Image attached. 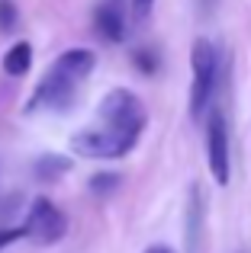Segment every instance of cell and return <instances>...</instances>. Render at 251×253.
Here are the masks:
<instances>
[{
  "label": "cell",
  "mask_w": 251,
  "mask_h": 253,
  "mask_svg": "<svg viewBox=\"0 0 251 253\" xmlns=\"http://www.w3.org/2000/svg\"><path fill=\"white\" fill-rule=\"evenodd\" d=\"M145 253H177V250L168 244H151V247H145Z\"/></svg>",
  "instance_id": "17"
},
{
  "label": "cell",
  "mask_w": 251,
  "mask_h": 253,
  "mask_svg": "<svg viewBox=\"0 0 251 253\" xmlns=\"http://www.w3.org/2000/svg\"><path fill=\"white\" fill-rule=\"evenodd\" d=\"M23 231H26V237H32L36 244L49 247V244L64 241V234H68V218H64V211L58 209L52 199L36 196L32 205H29V211H26Z\"/></svg>",
  "instance_id": "4"
},
{
  "label": "cell",
  "mask_w": 251,
  "mask_h": 253,
  "mask_svg": "<svg viewBox=\"0 0 251 253\" xmlns=\"http://www.w3.org/2000/svg\"><path fill=\"white\" fill-rule=\"evenodd\" d=\"M26 237V231H23V224H6V228H0V250H6L10 244H16V241H23Z\"/></svg>",
  "instance_id": "16"
},
{
  "label": "cell",
  "mask_w": 251,
  "mask_h": 253,
  "mask_svg": "<svg viewBox=\"0 0 251 253\" xmlns=\"http://www.w3.org/2000/svg\"><path fill=\"white\" fill-rule=\"evenodd\" d=\"M203 215H206V199H203L200 183L190 186V205H187V250L200 253L203 244Z\"/></svg>",
  "instance_id": "9"
},
{
  "label": "cell",
  "mask_w": 251,
  "mask_h": 253,
  "mask_svg": "<svg viewBox=\"0 0 251 253\" xmlns=\"http://www.w3.org/2000/svg\"><path fill=\"white\" fill-rule=\"evenodd\" d=\"M206 164H209V173H213V179L219 186H229V179H232V157H229V151H232V144H229V116L219 109V106H213V109L206 112Z\"/></svg>",
  "instance_id": "3"
},
{
  "label": "cell",
  "mask_w": 251,
  "mask_h": 253,
  "mask_svg": "<svg viewBox=\"0 0 251 253\" xmlns=\"http://www.w3.org/2000/svg\"><path fill=\"white\" fill-rule=\"evenodd\" d=\"M151 10H155V0H129V13L135 23H145L151 16Z\"/></svg>",
  "instance_id": "15"
},
{
  "label": "cell",
  "mask_w": 251,
  "mask_h": 253,
  "mask_svg": "<svg viewBox=\"0 0 251 253\" xmlns=\"http://www.w3.org/2000/svg\"><path fill=\"white\" fill-rule=\"evenodd\" d=\"M19 26V10L13 0H0V32L3 36H10V32H16Z\"/></svg>",
  "instance_id": "13"
},
{
  "label": "cell",
  "mask_w": 251,
  "mask_h": 253,
  "mask_svg": "<svg viewBox=\"0 0 251 253\" xmlns=\"http://www.w3.org/2000/svg\"><path fill=\"white\" fill-rule=\"evenodd\" d=\"M68 170H71V157H64V154H42L32 164V173H36V179H42V183H55V179H62Z\"/></svg>",
  "instance_id": "10"
},
{
  "label": "cell",
  "mask_w": 251,
  "mask_h": 253,
  "mask_svg": "<svg viewBox=\"0 0 251 253\" xmlns=\"http://www.w3.org/2000/svg\"><path fill=\"white\" fill-rule=\"evenodd\" d=\"M190 71H193V84H190V119L203 122L206 112L213 109V96L219 86V51L209 39H193L190 45Z\"/></svg>",
  "instance_id": "1"
},
{
  "label": "cell",
  "mask_w": 251,
  "mask_h": 253,
  "mask_svg": "<svg viewBox=\"0 0 251 253\" xmlns=\"http://www.w3.org/2000/svg\"><path fill=\"white\" fill-rule=\"evenodd\" d=\"M74 93H77V84L68 81L64 74L49 68V74L39 81V86L32 90L29 103H26V112H42V109H52V112H64L71 103H74Z\"/></svg>",
  "instance_id": "6"
},
{
  "label": "cell",
  "mask_w": 251,
  "mask_h": 253,
  "mask_svg": "<svg viewBox=\"0 0 251 253\" xmlns=\"http://www.w3.org/2000/svg\"><path fill=\"white\" fill-rule=\"evenodd\" d=\"M132 64H135L138 71H142L145 77H151L158 71V51H151V48H135L132 51Z\"/></svg>",
  "instance_id": "14"
},
{
  "label": "cell",
  "mask_w": 251,
  "mask_h": 253,
  "mask_svg": "<svg viewBox=\"0 0 251 253\" xmlns=\"http://www.w3.org/2000/svg\"><path fill=\"white\" fill-rule=\"evenodd\" d=\"M213 3H216V0H200V10L209 13V10H213Z\"/></svg>",
  "instance_id": "18"
},
{
  "label": "cell",
  "mask_w": 251,
  "mask_h": 253,
  "mask_svg": "<svg viewBox=\"0 0 251 253\" xmlns=\"http://www.w3.org/2000/svg\"><path fill=\"white\" fill-rule=\"evenodd\" d=\"M3 71L10 77H26L29 74V68H32V45L29 42H16V45H10V51L3 55Z\"/></svg>",
  "instance_id": "11"
},
{
  "label": "cell",
  "mask_w": 251,
  "mask_h": 253,
  "mask_svg": "<svg viewBox=\"0 0 251 253\" xmlns=\"http://www.w3.org/2000/svg\"><path fill=\"white\" fill-rule=\"evenodd\" d=\"M100 122L107 128H135V131H145V109L138 103V96L126 86H116L103 96L100 103Z\"/></svg>",
  "instance_id": "5"
},
{
  "label": "cell",
  "mask_w": 251,
  "mask_h": 253,
  "mask_svg": "<svg viewBox=\"0 0 251 253\" xmlns=\"http://www.w3.org/2000/svg\"><path fill=\"white\" fill-rule=\"evenodd\" d=\"M87 189L94 192L97 199H107L110 192L120 189V173H94V176H90V183H87Z\"/></svg>",
  "instance_id": "12"
},
{
  "label": "cell",
  "mask_w": 251,
  "mask_h": 253,
  "mask_svg": "<svg viewBox=\"0 0 251 253\" xmlns=\"http://www.w3.org/2000/svg\"><path fill=\"white\" fill-rule=\"evenodd\" d=\"M94 68H97V55L90 48H68V51H62V55L55 58V64H52V71L64 74L74 84H81Z\"/></svg>",
  "instance_id": "8"
},
{
  "label": "cell",
  "mask_w": 251,
  "mask_h": 253,
  "mask_svg": "<svg viewBox=\"0 0 251 253\" xmlns=\"http://www.w3.org/2000/svg\"><path fill=\"white\" fill-rule=\"evenodd\" d=\"M138 141H142V131H135V128H107V125H100V128L77 131V135L71 138V148L81 157L116 161V157L132 154Z\"/></svg>",
  "instance_id": "2"
},
{
  "label": "cell",
  "mask_w": 251,
  "mask_h": 253,
  "mask_svg": "<svg viewBox=\"0 0 251 253\" xmlns=\"http://www.w3.org/2000/svg\"><path fill=\"white\" fill-rule=\"evenodd\" d=\"M94 29L103 42H123L129 26H126V10H123V0H100L94 10Z\"/></svg>",
  "instance_id": "7"
}]
</instances>
